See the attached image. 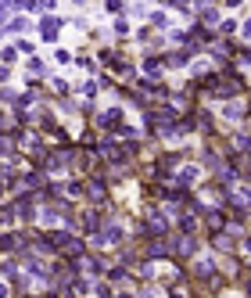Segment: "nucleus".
I'll return each mask as SVG.
<instances>
[{
	"label": "nucleus",
	"mask_w": 251,
	"mask_h": 298,
	"mask_svg": "<svg viewBox=\"0 0 251 298\" xmlns=\"http://www.w3.org/2000/svg\"><path fill=\"white\" fill-rule=\"evenodd\" d=\"M90 241H94L97 248L122 245V241H126V233H122V223H104V227H100V233H97V237H90Z\"/></svg>",
	"instance_id": "f257e3e1"
},
{
	"label": "nucleus",
	"mask_w": 251,
	"mask_h": 298,
	"mask_svg": "<svg viewBox=\"0 0 251 298\" xmlns=\"http://www.w3.org/2000/svg\"><path fill=\"white\" fill-rule=\"evenodd\" d=\"M208 237H212V248H216L222 259H226V255H234L237 245H240V241H237V233H222V230H219V233H208Z\"/></svg>",
	"instance_id": "f03ea898"
},
{
	"label": "nucleus",
	"mask_w": 251,
	"mask_h": 298,
	"mask_svg": "<svg viewBox=\"0 0 251 298\" xmlns=\"http://www.w3.org/2000/svg\"><path fill=\"white\" fill-rule=\"evenodd\" d=\"M61 25H65V18H58V15H43V18H40V36H43L47 43H54V40L61 36Z\"/></svg>",
	"instance_id": "7ed1b4c3"
},
{
	"label": "nucleus",
	"mask_w": 251,
	"mask_h": 298,
	"mask_svg": "<svg viewBox=\"0 0 251 298\" xmlns=\"http://www.w3.org/2000/svg\"><path fill=\"white\" fill-rule=\"evenodd\" d=\"M15 209H18V215H22V223H33L36 219V194L22 191V194L15 198Z\"/></svg>",
	"instance_id": "20e7f679"
},
{
	"label": "nucleus",
	"mask_w": 251,
	"mask_h": 298,
	"mask_svg": "<svg viewBox=\"0 0 251 298\" xmlns=\"http://www.w3.org/2000/svg\"><path fill=\"white\" fill-rule=\"evenodd\" d=\"M140 72H144L147 79H154V83H162L158 76L165 72V58H162V54H147V58L140 61Z\"/></svg>",
	"instance_id": "39448f33"
},
{
	"label": "nucleus",
	"mask_w": 251,
	"mask_h": 298,
	"mask_svg": "<svg viewBox=\"0 0 251 298\" xmlns=\"http://www.w3.org/2000/svg\"><path fill=\"white\" fill-rule=\"evenodd\" d=\"M97 126L100 130H111V133H122V108H104V112L97 115Z\"/></svg>",
	"instance_id": "423d86ee"
},
{
	"label": "nucleus",
	"mask_w": 251,
	"mask_h": 298,
	"mask_svg": "<svg viewBox=\"0 0 251 298\" xmlns=\"http://www.w3.org/2000/svg\"><path fill=\"white\" fill-rule=\"evenodd\" d=\"M198 25H204V29H208V25H216V29H219V7H212V4H201L198 7Z\"/></svg>",
	"instance_id": "0eeeda50"
},
{
	"label": "nucleus",
	"mask_w": 251,
	"mask_h": 298,
	"mask_svg": "<svg viewBox=\"0 0 251 298\" xmlns=\"http://www.w3.org/2000/svg\"><path fill=\"white\" fill-rule=\"evenodd\" d=\"M198 176H201V169H198V166H183L180 173H176V180H172V183L180 187V191H187V187H190Z\"/></svg>",
	"instance_id": "6e6552de"
},
{
	"label": "nucleus",
	"mask_w": 251,
	"mask_h": 298,
	"mask_svg": "<svg viewBox=\"0 0 251 298\" xmlns=\"http://www.w3.org/2000/svg\"><path fill=\"white\" fill-rule=\"evenodd\" d=\"M29 29H33L29 18H7V25H4L7 36H22V33H29Z\"/></svg>",
	"instance_id": "1a4fd4ad"
},
{
	"label": "nucleus",
	"mask_w": 251,
	"mask_h": 298,
	"mask_svg": "<svg viewBox=\"0 0 251 298\" xmlns=\"http://www.w3.org/2000/svg\"><path fill=\"white\" fill-rule=\"evenodd\" d=\"M244 104H240V101H230L226 108H222V119H230V122H240V119H244Z\"/></svg>",
	"instance_id": "9d476101"
},
{
	"label": "nucleus",
	"mask_w": 251,
	"mask_h": 298,
	"mask_svg": "<svg viewBox=\"0 0 251 298\" xmlns=\"http://www.w3.org/2000/svg\"><path fill=\"white\" fill-rule=\"evenodd\" d=\"M25 72H29V76H33V83H40V76H43V72H47V65H43L40 58H25Z\"/></svg>",
	"instance_id": "9b49d317"
},
{
	"label": "nucleus",
	"mask_w": 251,
	"mask_h": 298,
	"mask_svg": "<svg viewBox=\"0 0 251 298\" xmlns=\"http://www.w3.org/2000/svg\"><path fill=\"white\" fill-rule=\"evenodd\" d=\"M18 54H22V50H18V43H7V47H4V68H11V65H15Z\"/></svg>",
	"instance_id": "f8f14e48"
},
{
	"label": "nucleus",
	"mask_w": 251,
	"mask_h": 298,
	"mask_svg": "<svg viewBox=\"0 0 251 298\" xmlns=\"http://www.w3.org/2000/svg\"><path fill=\"white\" fill-rule=\"evenodd\" d=\"M237 29H240V25H237V22H234V18H222V25H219V29H216V33H219V36H222V40H226V36H234V33H237Z\"/></svg>",
	"instance_id": "ddd939ff"
},
{
	"label": "nucleus",
	"mask_w": 251,
	"mask_h": 298,
	"mask_svg": "<svg viewBox=\"0 0 251 298\" xmlns=\"http://www.w3.org/2000/svg\"><path fill=\"white\" fill-rule=\"evenodd\" d=\"M97 90H100V83H97V79H86V83L79 86V94H83V97H94Z\"/></svg>",
	"instance_id": "4468645a"
},
{
	"label": "nucleus",
	"mask_w": 251,
	"mask_h": 298,
	"mask_svg": "<svg viewBox=\"0 0 251 298\" xmlns=\"http://www.w3.org/2000/svg\"><path fill=\"white\" fill-rule=\"evenodd\" d=\"M234 61H240V65H251V47H237V50H234Z\"/></svg>",
	"instance_id": "2eb2a0df"
},
{
	"label": "nucleus",
	"mask_w": 251,
	"mask_h": 298,
	"mask_svg": "<svg viewBox=\"0 0 251 298\" xmlns=\"http://www.w3.org/2000/svg\"><path fill=\"white\" fill-rule=\"evenodd\" d=\"M129 29H133V25H129L126 18H118V22L111 25V33H115V36H129Z\"/></svg>",
	"instance_id": "dca6fc26"
},
{
	"label": "nucleus",
	"mask_w": 251,
	"mask_h": 298,
	"mask_svg": "<svg viewBox=\"0 0 251 298\" xmlns=\"http://www.w3.org/2000/svg\"><path fill=\"white\" fill-rule=\"evenodd\" d=\"M165 25H169V18H165L162 11H154L151 15V29H165Z\"/></svg>",
	"instance_id": "f3484780"
},
{
	"label": "nucleus",
	"mask_w": 251,
	"mask_h": 298,
	"mask_svg": "<svg viewBox=\"0 0 251 298\" xmlns=\"http://www.w3.org/2000/svg\"><path fill=\"white\" fill-rule=\"evenodd\" d=\"M79 68H86V72H97V65H94V58H90V54H79Z\"/></svg>",
	"instance_id": "a211bd4d"
},
{
	"label": "nucleus",
	"mask_w": 251,
	"mask_h": 298,
	"mask_svg": "<svg viewBox=\"0 0 251 298\" xmlns=\"http://www.w3.org/2000/svg\"><path fill=\"white\" fill-rule=\"evenodd\" d=\"M54 94H58V97H65V94H68V83H65V79H54Z\"/></svg>",
	"instance_id": "6ab92c4d"
},
{
	"label": "nucleus",
	"mask_w": 251,
	"mask_h": 298,
	"mask_svg": "<svg viewBox=\"0 0 251 298\" xmlns=\"http://www.w3.org/2000/svg\"><path fill=\"white\" fill-rule=\"evenodd\" d=\"M104 11H108V15H118V11H122V4H118V0H108Z\"/></svg>",
	"instance_id": "aec40b11"
},
{
	"label": "nucleus",
	"mask_w": 251,
	"mask_h": 298,
	"mask_svg": "<svg viewBox=\"0 0 251 298\" xmlns=\"http://www.w3.org/2000/svg\"><path fill=\"white\" fill-rule=\"evenodd\" d=\"M54 61H61V65H65V61H72V54L68 50H54Z\"/></svg>",
	"instance_id": "412c9836"
},
{
	"label": "nucleus",
	"mask_w": 251,
	"mask_h": 298,
	"mask_svg": "<svg viewBox=\"0 0 251 298\" xmlns=\"http://www.w3.org/2000/svg\"><path fill=\"white\" fill-rule=\"evenodd\" d=\"M18 50H22V54H33L36 47H33V43H29V40H18Z\"/></svg>",
	"instance_id": "4be33fe9"
},
{
	"label": "nucleus",
	"mask_w": 251,
	"mask_h": 298,
	"mask_svg": "<svg viewBox=\"0 0 251 298\" xmlns=\"http://www.w3.org/2000/svg\"><path fill=\"white\" fill-rule=\"evenodd\" d=\"M240 29H244V36H248V40H251V18H248L244 25H240Z\"/></svg>",
	"instance_id": "5701e85b"
}]
</instances>
